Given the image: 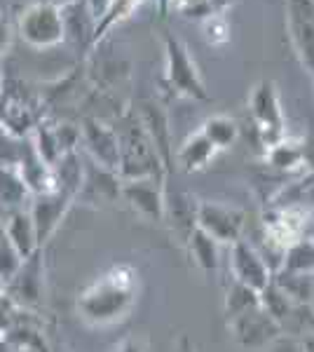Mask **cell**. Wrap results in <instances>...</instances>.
Wrapping results in <instances>:
<instances>
[{"instance_id":"1","label":"cell","mask_w":314,"mask_h":352,"mask_svg":"<svg viewBox=\"0 0 314 352\" xmlns=\"http://www.w3.org/2000/svg\"><path fill=\"white\" fill-rule=\"evenodd\" d=\"M139 300V270L115 263L78 294V317L92 329H108L131 315Z\"/></svg>"},{"instance_id":"2","label":"cell","mask_w":314,"mask_h":352,"mask_svg":"<svg viewBox=\"0 0 314 352\" xmlns=\"http://www.w3.org/2000/svg\"><path fill=\"white\" fill-rule=\"evenodd\" d=\"M113 127H115L120 146V181L146 179V176H155V179L167 181V169H164L162 160H159L139 113L127 109L117 118V122Z\"/></svg>"},{"instance_id":"3","label":"cell","mask_w":314,"mask_h":352,"mask_svg":"<svg viewBox=\"0 0 314 352\" xmlns=\"http://www.w3.org/2000/svg\"><path fill=\"white\" fill-rule=\"evenodd\" d=\"M164 82L176 96H186L192 101H209L207 85L202 80V73L190 56L188 45L174 36L171 31H164Z\"/></svg>"},{"instance_id":"4","label":"cell","mask_w":314,"mask_h":352,"mask_svg":"<svg viewBox=\"0 0 314 352\" xmlns=\"http://www.w3.org/2000/svg\"><path fill=\"white\" fill-rule=\"evenodd\" d=\"M16 33L36 50H49L64 43L61 10L47 3H28L16 16Z\"/></svg>"},{"instance_id":"5","label":"cell","mask_w":314,"mask_h":352,"mask_svg":"<svg viewBox=\"0 0 314 352\" xmlns=\"http://www.w3.org/2000/svg\"><path fill=\"white\" fill-rule=\"evenodd\" d=\"M195 228L207 232L221 247H232L235 242L244 240L247 214L230 204L199 200L195 207Z\"/></svg>"},{"instance_id":"6","label":"cell","mask_w":314,"mask_h":352,"mask_svg":"<svg viewBox=\"0 0 314 352\" xmlns=\"http://www.w3.org/2000/svg\"><path fill=\"white\" fill-rule=\"evenodd\" d=\"M227 329L237 340V345H242L244 350H265L284 333L279 322L272 315H267L260 303L227 320Z\"/></svg>"},{"instance_id":"7","label":"cell","mask_w":314,"mask_h":352,"mask_svg":"<svg viewBox=\"0 0 314 352\" xmlns=\"http://www.w3.org/2000/svg\"><path fill=\"white\" fill-rule=\"evenodd\" d=\"M249 113L260 132L262 146L275 144V141H279L284 134H287V129H284L282 101H279L277 85L272 80H260L254 89H251Z\"/></svg>"},{"instance_id":"8","label":"cell","mask_w":314,"mask_h":352,"mask_svg":"<svg viewBox=\"0 0 314 352\" xmlns=\"http://www.w3.org/2000/svg\"><path fill=\"white\" fill-rule=\"evenodd\" d=\"M8 296L19 310H36L45 300V256L43 249L21 261L19 270L5 285Z\"/></svg>"},{"instance_id":"9","label":"cell","mask_w":314,"mask_h":352,"mask_svg":"<svg viewBox=\"0 0 314 352\" xmlns=\"http://www.w3.org/2000/svg\"><path fill=\"white\" fill-rule=\"evenodd\" d=\"M287 36L300 66L314 78V0H287Z\"/></svg>"},{"instance_id":"10","label":"cell","mask_w":314,"mask_h":352,"mask_svg":"<svg viewBox=\"0 0 314 352\" xmlns=\"http://www.w3.org/2000/svg\"><path fill=\"white\" fill-rule=\"evenodd\" d=\"M120 197L146 221L159 223L167 214V188L164 179L146 176V179L120 181Z\"/></svg>"},{"instance_id":"11","label":"cell","mask_w":314,"mask_h":352,"mask_svg":"<svg viewBox=\"0 0 314 352\" xmlns=\"http://www.w3.org/2000/svg\"><path fill=\"white\" fill-rule=\"evenodd\" d=\"M80 144L85 146L87 155L92 157V164L117 174L120 167V146L115 127L99 118H85L80 122Z\"/></svg>"},{"instance_id":"12","label":"cell","mask_w":314,"mask_h":352,"mask_svg":"<svg viewBox=\"0 0 314 352\" xmlns=\"http://www.w3.org/2000/svg\"><path fill=\"white\" fill-rule=\"evenodd\" d=\"M73 197L61 190L52 192H40V195H31V204H28V214H31L33 228H36L38 247L45 249V244L54 237L59 230L61 221L66 219L68 209L73 207Z\"/></svg>"},{"instance_id":"13","label":"cell","mask_w":314,"mask_h":352,"mask_svg":"<svg viewBox=\"0 0 314 352\" xmlns=\"http://www.w3.org/2000/svg\"><path fill=\"white\" fill-rule=\"evenodd\" d=\"M230 272L232 280L254 289L256 294H260L275 277L265 256L249 240H239L230 247Z\"/></svg>"},{"instance_id":"14","label":"cell","mask_w":314,"mask_h":352,"mask_svg":"<svg viewBox=\"0 0 314 352\" xmlns=\"http://www.w3.org/2000/svg\"><path fill=\"white\" fill-rule=\"evenodd\" d=\"M307 219L310 214L298 212V209H279L270 207L262 217V228H265V240L284 256L287 247L305 237Z\"/></svg>"},{"instance_id":"15","label":"cell","mask_w":314,"mask_h":352,"mask_svg":"<svg viewBox=\"0 0 314 352\" xmlns=\"http://www.w3.org/2000/svg\"><path fill=\"white\" fill-rule=\"evenodd\" d=\"M141 118V122L146 124V132L150 136L153 146H155L159 160H162L164 169H171V155H174V148H171V127H169V118L167 113L159 109L157 104H150V101H146V104H141V111H136Z\"/></svg>"},{"instance_id":"16","label":"cell","mask_w":314,"mask_h":352,"mask_svg":"<svg viewBox=\"0 0 314 352\" xmlns=\"http://www.w3.org/2000/svg\"><path fill=\"white\" fill-rule=\"evenodd\" d=\"M61 19H64V43H73L78 47H89L94 45V16L89 12L85 0H76L68 8L61 10Z\"/></svg>"},{"instance_id":"17","label":"cell","mask_w":314,"mask_h":352,"mask_svg":"<svg viewBox=\"0 0 314 352\" xmlns=\"http://www.w3.org/2000/svg\"><path fill=\"white\" fill-rule=\"evenodd\" d=\"M5 235L10 237V242L14 244V249L21 254V258H28L31 254L38 252V240H36V228H33V221L28 209H14L8 212L5 219L0 221Z\"/></svg>"},{"instance_id":"18","label":"cell","mask_w":314,"mask_h":352,"mask_svg":"<svg viewBox=\"0 0 314 352\" xmlns=\"http://www.w3.org/2000/svg\"><path fill=\"white\" fill-rule=\"evenodd\" d=\"M270 207L279 209H298V212L314 214V169L305 172L300 179L291 181L270 200Z\"/></svg>"},{"instance_id":"19","label":"cell","mask_w":314,"mask_h":352,"mask_svg":"<svg viewBox=\"0 0 314 352\" xmlns=\"http://www.w3.org/2000/svg\"><path fill=\"white\" fill-rule=\"evenodd\" d=\"M120 197V176L106 169L96 167H85V181L82 188H80L76 200H89L94 204L99 202H111Z\"/></svg>"},{"instance_id":"20","label":"cell","mask_w":314,"mask_h":352,"mask_svg":"<svg viewBox=\"0 0 314 352\" xmlns=\"http://www.w3.org/2000/svg\"><path fill=\"white\" fill-rule=\"evenodd\" d=\"M216 155H218L216 146L211 144L202 132H195L188 136L183 144H181V148L176 151V164H179L186 174H195V172L207 169Z\"/></svg>"},{"instance_id":"21","label":"cell","mask_w":314,"mask_h":352,"mask_svg":"<svg viewBox=\"0 0 314 352\" xmlns=\"http://www.w3.org/2000/svg\"><path fill=\"white\" fill-rule=\"evenodd\" d=\"M36 124H38V118H36V113H33L31 104H26L19 96H8V99H5L0 127L10 136H14V139H28L33 129H36Z\"/></svg>"},{"instance_id":"22","label":"cell","mask_w":314,"mask_h":352,"mask_svg":"<svg viewBox=\"0 0 314 352\" xmlns=\"http://www.w3.org/2000/svg\"><path fill=\"white\" fill-rule=\"evenodd\" d=\"M265 160L270 167L282 169V172H295L305 164V144L284 134L275 144L265 146Z\"/></svg>"},{"instance_id":"23","label":"cell","mask_w":314,"mask_h":352,"mask_svg":"<svg viewBox=\"0 0 314 352\" xmlns=\"http://www.w3.org/2000/svg\"><path fill=\"white\" fill-rule=\"evenodd\" d=\"M186 247H188V254H190L192 263H195L202 272L211 275V272L218 270L221 244L216 240H211L207 232H202L199 228H192L186 237Z\"/></svg>"},{"instance_id":"24","label":"cell","mask_w":314,"mask_h":352,"mask_svg":"<svg viewBox=\"0 0 314 352\" xmlns=\"http://www.w3.org/2000/svg\"><path fill=\"white\" fill-rule=\"evenodd\" d=\"M52 172H54L56 190L66 192V195H71L73 200H76L85 181V162H82V157H80V153L73 151V153L61 155L59 160L52 164Z\"/></svg>"},{"instance_id":"25","label":"cell","mask_w":314,"mask_h":352,"mask_svg":"<svg viewBox=\"0 0 314 352\" xmlns=\"http://www.w3.org/2000/svg\"><path fill=\"white\" fill-rule=\"evenodd\" d=\"M277 272L314 277V237L305 235V237H300L298 242L291 244V247H287Z\"/></svg>"},{"instance_id":"26","label":"cell","mask_w":314,"mask_h":352,"mask_svg":"<svg viewBox=\"0 0 314 352\" xmlns=\"http://www.w3.org/2000/svg\"><path fill=\"white\" fill-rule=\"evenodd\" d=\"M26 200H31V190L26 188L16 167H0V209H24Z\"/></svg>"},{"instance_id":"27","label":"cell","mask_w":314,"mask_h":352,"mask_svg":"<svg viewBox=\"0 0 314 352\" xmlns=\"http://www.w3.org/2000/svg\"><path fill=\"white\" fill-rule=\"evenodd\" d=\"M199 132H202L211 144L216 146V151H227L235 146L237 136H239V127L237 122L232 120V118L227 116H211L204 120V124L199 127Z\"/></svg>"},{"instance_id":"28","label":"cell","mask_w":314,"mask_h":352,"mask_svg":"<svg viewBox=\"0 0 314 352\" xmlns=\"http://www.w3.org/2000/svg\"><path fill=\"white\" fill-rule=\"evenodd\" d=\"M141 3H144V0H111L106 14L101 16V21L94 28V45L104 41L111 28H115L117 24H122L124 19H129V16L141 8Z\"/></svg>"},{"instance_id":"29","label":"cell","mask_w":314,"mask_h":352,"mask_svg":"<svg viewBox=\"0 0 314 352\" xmlns=\"http://www.w3.org/2000/svg\"><path fill=\"white\" fill-rule=\"evenodd\" d=\"M258 303H260V296L254 292V289H249V287H244L232 280V287L227 289V294H225V322L237 315H242L244 310L254 308V305H258Z\"/></svg>"},{"instance_id":"30","label":"cell","mask_w":314,"mask_h":352,"mask_svg":"<svg viewBox=\"0 0 314 352\" xmlns=\"http://www.w3.org/2000/svg\"><path fill=\"white\" fill-rule=\"evenodd\" d=\"M202 33L204 41L211 47H223L230 43V21L225 14H209L202 19Z\"/></svg>"},{"instance_id":"31","label":"cell","mask_w":314,"mask_h":352,"mask_svg":"<svg viewBox=\"0 0 314 352\" xmlns=\"http://www.w3.org/2000/svg\"><path fill=\"white\" fill-rule=\"evenodd\" d=\"M21 254L14 249V244L10 242V237L5 235L3 226H0V280L8 285L10 280H12V275L16 270H19L21 265Z\"/></svg>"},{"instance_id":"32","label":"cell","mask_w":314,"mask_h":352,"mask_svg":"<svg viewBox=\"0 0 314 352\" xmlns=\"http://www.w3.org/2000/svg\"><path fill=\"white\" fill-rule=\"evenodd\" d=\"M176 10V12L186 14V16H209V5L207 0H167V10Z\"/></svg>"},{"instance_id":"33","label":"cell","mask_w":314,"mask_h":352,"mask_svg":"<svg viewBox=\"0 0 314 352\" xmlns=\"http://www.w3.org/2000/svg\"><path fill=\"white\" fill-rule=\"evenodd\" d=\"M12 38H14L12 21H10V16H5L3 12H0V59L10 52V47H12Z\"/></svg>"},{"instance_id":"34","label":"cell","mask_w":314,"mask_h":352,"mask_svg":"<svg viewBox=\"0 0 314 352\" xmlns=\"http://www.w3.org/2000/svg\"><path fill=\"white\" fill-rule=\"evenodd\" d=\"M16 312H19V308L3 294V296H0V329H3V331L16 320Z\"/></svg>"},{"instance_id":"35","label":"cell","mask_w":314,"mask_h":352,"mask_svg":"<svg viewBox=\"0 0 314 352\" xmlns=\"http://www.w3.org/2000/svg\"><path fill=\"white\" fill-rule=\"evenodd\" d=\"M113 352H148V343L141 336H127L120 340Z\"/></svg>"},{"instance_id":"36","label":"cell","mask_w":314,"mask_h":352,"mask_svg":"<svg viewBox=\"0 0 314 352\" xmlns=\"http://www.w3.org/2000/svg\"><path fill=\"white\" fill-rule=\"evenodd\" d=\"M85 3H87V8H89V12H92L94 21H96V24H99L101 16L106 14L108 5H111V0H85ZM94 28H96V26H94Z\"/></svg>"},{"instance_id":"37","label":"cell","mask_w":314,"mask_h":352,"mask_svg":"<svg viewBox=\"0 0 314 352\" xmlns=\"http://www.w3.org/2000/svg\"><path fill=\"white\" fill-rule=\"evenodd\" d=\"M235 3H237V0H207L211 14H225Z\"/></svg>"},{"instance_id":"38","label":"cell","mask_w":314,"mask_h":352,"mask_svg":"<svg viewBox=\"0 0 314 352\" xmlns=\"http://www.w3.org/2000/svg\"><path fill=\"white\" fill-rule=\"evenodd\" d=\"M33 3H47V5H52V8L64 10V8H68L71 3H76V0H33Z\"/></svg>"},{"instance_id":"39","label":"cell","mask_w":314,"mask_h":352,"mask_svg":"<svg viewBox=\"0 0 314 352\" xmlns=\"http://www.w3.org/2000/svg\"><path fill=\"white\" fill-rule=\"evenodd\" d=\"M179 352H197V350H195V345L190 343V338L181 336V340H179Z\"/></svg>"},{"instance_id":"40","label":"cell","mask_w":314,"mask_h":352,"mask_svg":"<svg viewBox=\"0 0 314 352\" xmlns=\"http://www.w3.org/2000/svg\"><path fill=\"white\" fill-rule=\"evenodd\" d=\"M300 352H314V333H307L300 345Z\"/></svg>"},{"instance_id":"41","label":"cell","mask_w":314,"mask_h":352,"mask_svg":"<svg viewBox=\"0 0 314 352\" xmlns=\"http://www.w3.org/2000/svg\"><path fill=\"white\" fill-rule=\"evenodd\" d=\"M5 99V82H3V76H0V101Z\"/></svg>"},{"instance_id":"42","label":"cell","mask_w":314,"mask_h":352,"mask_svg":"<svg viewBox=\"0 0 314 352\" xmlns=\"http://www.w3.org/2000/svg\"><path fill=\"white\" fill-rule=\"evenodd\" d=\"M3 294H5V282L0 280V296H3Z\"/></svg>"}]
</instances>
